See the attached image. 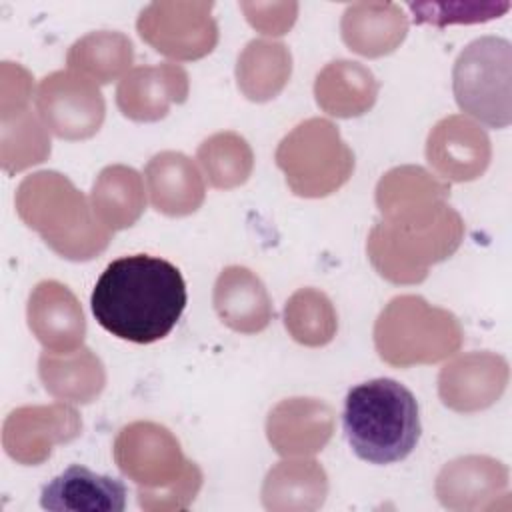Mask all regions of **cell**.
<instances>
[{
	"label": "cell",
	"instance_id": "obj_1",
	"mask_svg": "<svg viewBox=\"0 0 512 512\" xmlns=\"http://www.w3.org/2000/svg\"><path fill=\"white\" fill-rule=\"evenodd\" d=\"M186 300V282L172 262L130 254L104 268L90 294V308L112 336L150 344L172 332Z\"/></svg>",
	"mask_w": 512,
	"mask_h": 512
},
{
	"label": "cell",
	"instance_id": "obj_2",
	"mask_svg": "<svg viewBox=\"0 0 512 512\" xmlns=\"http://www.w3.org/2000/svg\"><path fill=\"white\" fill-rule=\"evenodd\" d=\"M114 460L124 476L138 484V504L148 512L188 508L202 472L184 458L176 436L156 422H132L114 442Z\"/></svg>",
	"mask_w": 512,
	"mask_h": 512
},
{
	"label": "cell",
	"instance_id": "obj_3",
	"mask_svg": "<svg viewBox=\"0 0 512 512\" xmlns=\"http://www.w3.org/2000/svg\"><path fill=\"white\" fill-rule=\"evenodd\" d=\"M342 428L354 454L370 464L404 460L420 440L414 394L392 378H374L348 390Z\"/></svg>",
	"mask_w": 512,
	"mask_h": 512
},
{
	"label": "cell",
	"instance_id": "obj_4",
	"mask_svg": "<svg viewBox=\"0 0 512 512\" xmlns=\"http://www.w3.org/2000/svg\"><path fill=\"white\" fill-rule=\"evenodd\" d=\"M18 216L62 258L90 260L106 250L112 230L80 190L58 172H36L16 192Z\"/></svg>",
	"mask_w": 512,
	"mask_h": 512
},
{
	"label": "cell",
	"instance_id": "obj_5",
	"mask_svg": "<svg viewBox=\"0 0 512 512\" xmlns=\"http://www.w3.org/2000/svg\"><path fill=\"white\" fill-rule=\"evenodd\" d=\"M462 338V326L452 312L414 294L392 298L374 324L378 356L400 368L440 362L462 346Z\"/></svg>",
	"mask_w": 512,
	"mask_h": 512
},
{
	"label": "cell",
	"instance_id": "obj_6",
	"mask_svg": "<svg viewBox=\"0 0 512 512\" xmlns=\"http://www.w3.org/2000/svg\"><path fill=\"white\" fill-rule=\"evenodd\" d=\"M464 236V222L450 206L426 224L378 222L368 236V258L394 284L426 280L430 264L450 258Z\"/></svg>",
	"mask_w": 512,
	"mask_h": 512
},
{
	"label": "cell",
	"instance_id": "obj_7",
	"mask_svg": "<svg viewBox=\"0 0 512 512\" xmlns=\"http://www.w3.org/2000/svg\"><path fill=\"white\" fill-rule=\"evenodd\" d=\"M276 164L296 196L322 198L350 180L354 154L330 120L310 118L280 140Z\"/></svg>",
	"mask_w": 512,
	"mask_h": 512
},
{
	"label": "cell",
	"instance_id": "obj_8",
	"mask_svg": "<svg viewBox=\"0 0 512 512\" xmlns=\"http://www.w3.org/2000/svg\"><path fill=\"white\" fill-rule=\"evenodd\" d=\"M512 46L506 38L472 40L456 58L452 90L458 108L490 128L512 122Z\"/></svg>",
	"mask_w": 512,
	"mask_h": 512
},
{
	"label": "cell",
	"instance_id": "obj_9",
	"mask_svg": "<svg viewBox=\"0 0 512 512\" xmlns=\"http://www.w3.org/2000/svg\"><path fill=\"white\" fill-rule=\"evenodd\" d=\"M36 106L46 128L64 140L94 136L106 112L96 82L74 70H58L46 76L38 86Z\"/></svg>",
	"mask_w": 512,
	"mask_h": 512
},
{
	"label": "cell",
	"instance_id": "obj_10",
	"mask_svg": "<svg viewBox=\"0 0 512 512\" xmlns=\"http://www.w3.org/2000/svg\"><path fill=\"white\" fill-rule=\"evenodd\" d=\"M212 4H152L138 18V34L154 50L176 58L196 60L210 54L218 40L216 22L210 18Z\"/></svg>",
	"mask_w": 512,
	"mask_h": 512
},
{
	"label": "cell",
	"instance_id": "obj_11",
	"mask_svg": "<svg viewBox=\"0 0 512 512\" xmlns=\"http://www.w3.org/2000/svg\"><path fill=\"white\" fill-rule=\"evenodd\" d=\"M80 414L64 404L22 406L4 422V448L10 458L24 466L42 464L56 444H66L80 436Z\"/></svg>",
	"mask_w": 512,
	"mask_h": 512
},
{
	"label": "cell",
	"instance_id": "obj_12",
	"mask_svg": "<svg viewBox=\"0 0 512 512\" xmlns=\"http://www.w3.org/2000/svg\"><path fill=\"white\" fill-rule=\"evenodd\" d=\"M508 376V362L502 354L466 352L440 370L438 396L446 408L472 414L500 400Z\"/></svg>",
	"mask_w": 512,
	"mask_h": 512
},
{
	"label": "cell",
	"instance_id": "obj_13",
	"mask_svg": "<svg viewBox=\"0 0 512 512\" xmlns=\"http://www.w3.org/2000/svg\"><path fill=\"white\" fill-rule=\"evenodd\" d=\"M450 186L420 166H400L386 172L376 186V204L384 222L424 224L446 208Z\"/></svg>",
	"mask_w": 512,
	"mask_h": 512
},
{
	"label": "cell",
	"instance_id": "obj_14",
	"mask_svg": "<svg viewBox=\"0 0 512 512\" xmlns=\"http://www.w3.org/2000/svg\"><path fill=\"white\" fill-rule=\"evenodd\" d=\"M492 148L488 134L466 116H448L428 134V164L450 182H470L484 174Z\"/></svg>",
	"mask_w": 512,
	"mask_h": 512
},
{
	"label": "cell",
	"instance_id": "obj_15",
	"mask_svg": "<svg viewBox=\"0 0 512 512\" xmlns=\"http://www.w3.org/2000/svg\"><path fill=\"white\" fill-rule=\"evenodd\" d=\"M508 468L490 456H462L448 462L436 476V498L448 510H492L508 496Z\"/></svg>",
	"mask_w": 512,
	"mask_h": 512
},
{
	"label": "cell",
	"instance_id": "obj_16",
	"mask_svg": "<svg viewBox=\"0 0 512 512\" xmlns=\"http://www.w3.org/2000/svg\"><path fill=\"white\" fill-rule=\"evenodd\" d=\"M334 432V414L316 398H288L276 404L266 420V436L280 456H312Z\"/></svg>",
	"mask_w": 512,
	"mask_h": 512
},
{
	"label": "cell",
	"instance_id": "obj_17",
	"mask_svg": "<svg viewBox=\"0 0 512 512\" xmlns=\"http://www.w3.org/2000/svg\"><path fill=\"white\" fill-rule=\"evenodd\" d=\"M188 98V74L178 64L138 66L126 72L116 88L120 112L136 122H156L164 118L170 104Z\"/></svg>",
	"mask_w": 512,
	"mask_h": 512
},
{
	"label": "cell",
	"instance_id": "obj_18",
	"mask_svg": "<svg viewBox=\"0 0 512 512\" xmlns=\"http://www.w3.org/2000/svg\"><path fill=\"white\" fill-rule=\"evenodd\" d=\"M28 326L48 352L76 350L86 334L84 312L76 296L56 280H44L32 290Z\"/></svg>",
	"mask_w": 512,
	"mask_h": 512
},
{
	"label": "cell",
	"instance_id": "obj_19",
	"mask_svg": "<svg viewBox=\"0 0 512 512\" xmlns=\"http://www.w3.org/2000/svg\"><path fill=\"white\" fill-rule=\"evenodd\" d=\"M40 506L44 510L122 512L126 486L118 478L94 474L86 466L72 464L42 488Z\"/></svg>",
	"mask_w": 512,
	"mask_h": 512
},
{
	"label": "cell",
	"instance_id": "obj_20",
	"mask_svg": "<svg viewBox=\"0 0 512 512\" xmlns=\"http://www.w3.org/2000/svg\"><path fill=\"white\" fill-rule=\"evenodd\" d=\"M152 206L166 216H188L204 202V180L196 164L182 152H160L144 170Z\"/></svg>",
	"mask_w": 512,
	"mask_h": 512
},
{
	"label": "cell",
	"instance_id": "obj_21",
	"mask_svg": "<svg viewBox=\"0 0 512 512\" xmlns=\"http://www.w3.org/2000/svg\"><path fill=\"white\" fill-rule=\"evenodd\" d=\"M212 300L220 320L242 334L262 332L274 314L262 280L244 266H228L220 272Z\"/></svg>",
	"mask_w": 512,
	"mask_h": 512
},
{
	"label": "cell",
	"instance_id": "obj_22",
	"mask_svg": "<svg viewBox=\"0 0 512 512\" xmlns=\"http://www.w3.org/2000/svg\"><path fill=\"white\" fill-rule=\"evenodd\" d=\"M328 494L324 468L310 458L282 460L272 466L262 484V506L272 512H312Z\"/></svg>",
	"mask_w": 512,
	"mask_h": 512
},
{
	"label": "cell",
	"instance_id": "obj_23",
	"mask_svg": "<svg viewBox=\"0 0 512 512\" xmlns=\"http://www.w3.org/2000/svg\"><path fill=\"white\" fill-rule=\"evenodd\" d=\"M40 380L54 398L62 402L88 404L100 396L106 372L100 358L90 348L70 352H44L38 360Z\"/></svg>",
	"mask_w": 512,
	"mask_h": 512
},
{
	"label": "cell",
	"instance_id": "obj_24",
	"mask_svg": "<svg viewBox=\"0 0 512 512\" xmlns=\"http://www.w3.org/2000/svg\"><path fill=\"white\" fill-rule=\"evenodd\" d=\"M316 104L330 116L354 118L368 112L378 96L374 74L358 62L336 60L318 72L314 82Z\"/></svg>",
	"mask_w": 512,
	"mask_h": 512
},
{
	"label": "cell",
	"instance_id": "obj_25",
	"mask_svg": "<svg viewBox=\"0 0 512 512\" xmlns=\"http://www.w3.org/2000/svg\"><path fill=\"white\" fill-rule=\"evenodd\" d=\"M90 204L108 230L130 228L146 208L144 182L130 166H106L94 180Z\"/></svg>",
	"mask_w": 512,
	"mask_h": 512
},
{
	"label": "cell",
	"instance_id": "obj_26",
	"mask_svg": "<svg viewBox=\"0 0 512 512\" xmlns=\"http://www.w3.org/2000/svg\"><path fill=\"white\" fill-rule=\"evenodd\" d=\"M392 4H356L344 12L342 38L350 50L376 58L390 54L406 36V18Z\"/></svg>",
	"mask_w": 512,
	"mask_h": 512
},
{
	"label": "cell",
	"instance_id": "obj_27",
	"mask_svg": "<svg viewBox=\"0 0 512 512\" xmlns=\"http://www.w3.org/2000/svg\"><path fill=\"white\" fill-rule=\"evenodd\" d=\"M292 72V56L280 42L252 40L238 56L236 80L248 100L266 102L280 94Z\"/></svg>",
	"mask_w": 512,
	"mask_h": 512
},
{
	"label": "cell",
	"instance_id": "obj_28",
	"mask_svg": "<svg viewBox=\"0 0 512 512\" xmlns=\"http://www.w3.org/2000/svg\"><path fill=\"white\" fill-rule=\"evenodd\" d=\"M66 60L70 70L96 84H110L130 68L134 52L120 32H92L72 44Z\"/></svg>",
	"mask_w": 512,
	"mask_h": 512
},
{
	"label": "cell",
	"instance_id": "obj_29",
	"mask_svg": "<svg viewBox=\"0 0 512 512\" xmlns=\"http://www.w3.org/2000/svg\"><path fill=\"white\" fill-rule=\"evenodd\" d=\"M284 326L304 346H324L338 330V316L330 298L316 288H300L284 306Z\"/></svg>",
	"mask_w": 512,
	"mask_h": 512
},
{
	"label": "cell",
	"instance_id": "obj_30",
	"mask_svg": "<svg viewBox=\"0 0 512 512\" xmlns=\"http://www.w3.org/2000/svg\"><path fill=\"white\" fill-rule=\"evenodd\" d=\"M206 180L214 188H236L252 172L254 156L248 142L236 132H218L206 138L196 154Z\"/></svg>",
	"mask_w": 512,
	"mask_h": 512
}]
</instances>
